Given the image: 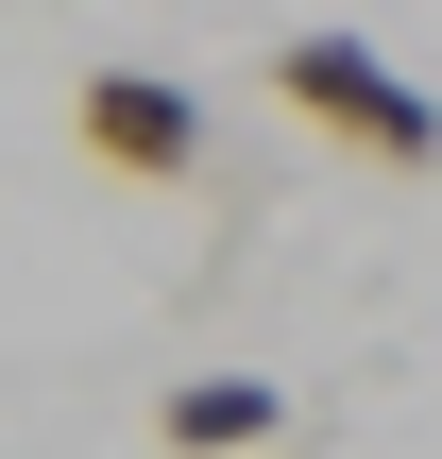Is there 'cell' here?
Returning <instances> with one entry per match:
<instances>
[{"label": "cell", "instance_id": "6da1fadb", "mask_svg": "<svg viewBox=\"0 0 442 459\" xmlns=\"http://www.w3.org/2000/svg\"><path fill=\"white\" fill-rule=\"evenodd\" d=\"M273 102H290L307 136L375 153V170H442V102L375 51V34H290V51H273Z\"/></svg>", "mask_w": 442, "mask_h": 459}, {"label": "cell", "instance_id": "7a4b0ae2", "mask_svg": "<svg viewBox=\"0 0 442 459\" xmlns=\"http://www.w3.org/2000/svg\"><path fill=\"white\" fill-rule=\"evenodd\" d=\"M68 119H85V153H102V170H136V187H187V170H204V102H187L170 68H85V102H68Z\"/></svg>", "mask_w": 442, "mask_h": 459}, {"label": "cell", "instance_id": "3957f363", "mask_svg": "<svg viewBox=\"0 0 442 459\" xmlns=\"http://www.w3.org/2000/svg\"><path fill=\"white\" fill-rule=\"evenodd\" d=\"M273 426H290V392H273V375H187V392L153 409V443H170V459H256Z\"/></svg>", "mask_w": 442, "mask_h": 459}]
</instances>
